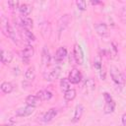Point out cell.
I'll return each mask as SVG.
<instances>
[{
	"label": "cell",
	"mask_w": 126,
	"mask_h": 126,
	"mask_svg": "<svg viewBox=\"0 0 126 126\" xmlns=\"http://www.w3.org/2000/svg\"><path fill=\"white\" fill-rule=\"evenodd\" d=\"M109 74L115 86L119 90H123V88L125 87V78L123 74L120 72V70L115 66H111L109 68Z\"/></svg>",
	"instance_id": "6da1fadb"
},
{
	"label": "cell",
	"mask_w": 126,
	"mask_h": 126,
	"mask_svg": "<svg viewBox=\"0 0 126 126\" xmlns=\"http://www.w3.org/2000/svg\"><path fill=\"white\" fill-rule=\"evenodd\" d=\"M1 30H2V32L7 36L9 37L13 42L15 43H19L18 41V37L16 35V32L14 31V29L11 27V25L9 24L8 20L6 19V17L2 16L1 18Z\"/></svg>",
	"instance_id": "7a4b0ae2"
},
{
	"label": "cell",
	"mask_w": 126,
	"mask_h": 126,
	"mask_svg": "<svg viewBox=\"0 0 126 126\" xmlns=\"http://www.w3.org/2000/svg\"><path fill=\"white\" fill-rule=\"evenodd\" d=\"M60 75H61V68L59 66H56V67H53L49 71H45L43 73V79L45 81L51 82V81L58 79L60 77Z\"/></svg>",
	"instance_id": "3957f363"
},
{
	"label": "cell",
	"mask_w": 126,
	"mask_h": 126,
	"mask_svg": "<svg viewBox=\"0 0 126 126\" xmlns=\"http://www.w3.org/2000/svg\"><path fill=\"white\" fill-rule=\"evenodd\" d=\"M73 57H74L75 62L78 65H83L84 64V61H85L84 52H83V49H82L81 45L78 44V43H76L74 45V48H73Z\"/></svg>",
	"instance_id": "277c9868"
},
{
	"label": "cell",
	"mask_w": 126,
	"mask_h": 126,
	"mask_svg": "<svg viewBox=\"0 0 126 126\" xmlns=\"http://www.w3.org/2000/svg\"><path fill=\"white\" fill-rule=\"evenodd\" d=\"M34 54V48L32 45H27L22 51H21V56H22V59L23 61H25L26 63H29L30 59L33 56Z\"/></svg>",
	"instance_id": "5b68a950"
},
{
	"label": "cell",
	"mask_w": 126,
	"mask_h": 126,
	"mask_svg": "<svg viewBox=\"0 0 126 126\" xmlns=\"http://www.w3.org/2000/svg\"><path fill=\"white\" fill-rule=\"evenodd\" d=\"M68 80L71 84H79L82 80V73L79 69L77 68H73L68 76Z\"/></svg>",
	"instance_id": "8992f818"
},
{
	"label": "cell",
	"mask_w": 126,
	"mask_h": 126,
	"mask_svg": "<svg viewBox=\"0 0 126 126\" xmlns=\"http://www.w3.org/2000/svg\"><path fill=\"white\" fill-rule=\"evenodd\" d=\"M33 111H34V106L26 105V106L20 107L16 110V116H18V117H27V116H30L31 114H32Z\"/></svg>",
	"instance_id": "52a82bcc"
},
{
	"label": "cell",
	"mask_w": 126,
	"mask_h": 126,
	"mask_svg": "<svg viewBox=\"0 0 126 126\" xmlns=\"http://www.w3.org/2000/svg\"><path fill=\"white\" fill-rule=\"evenodd\" d=\"M94 30L96 32V33L101 36V37H104L108 34V29H107V25L103 22H98L94 25Z\"/></svg>",
	"instance_id": "ba28073f"
},
{
	"label": "cell",
	"mask_w": 126,
	"mask_h": 126,
	"mask_svg": "<svg viewBox=\"0 0 126 126\" xmlns=\"http://www.w3.org/2000/svg\"><path fill=\"white\" fill-rule=\"evenodd\" d=\"M70 16L68 15V14H65V15H63L60 19H59V21H58V24H57V26H58V32L59 33H61L67 27H68V25H69V23H70Z\"/></svg>",
	"instance_id": "9c48e42d"
},
{
	"label": "cell",
	"mask_w": 126,
	"mask_h": 126,
	"mask_svg": "<svg viewBox=\"0 0 126 126\" xmlns=\"http://www.w3.org/2000/svg\"><path fill=\"white\" fill-rule=\"evenodd\" d=\"M83 113H84V106H83L82 104H80V103H79V104H77V105H76V107H75L74 113H73L72 122H73V123L78 122V121L81 119V117H82Z\"/></svg>",
	"instance_id": "30bf717a"
},
{
	"label": "cell",
	"mask_w": 126,
	"mask_h": 126,
	"mask_svg": "<svg viewBox=\"0 0 126 126\" xmlns=\"http://www.w3.org/2000/svg\"><path fill=\"white\" fill-rule=\"evenodd\" d=\"M67 56V49H66V47H64V46H60L57 50H56V52H55V55H54V60L56 61V62H61V61H63V59L65 58Z\"/></svg>",
	"instance_id": "8fae6325"
},
{
	"label": "cell",
	"mask_w": 126,
	"mask_h": 126,
	"mask_svg": "<svg viewBox=\"0 0 126 126\" xmlns=\"http://www.w3.org/2000/svg\"><path fill=\"white\" fill-rule=\"evenodd\" d=\"M57 114H58V110L56 108H50L49 110H47L45 112V114L42 117V120L44 122H46V123L47 122H50V121H52L57 116Z\"/></svg>",
	"instance_id": "7c38bea8"
},
{
	"label": "cell",
	"mask_w": 126,
	"mask_h": 126,
	"mask_svg": "<svg viewBox=\"0 0 126 126\" xmlns=\"http://www.w3.org/2000/svg\"><path fill=\"white\" fill-rule=\"evenodd\" d=\"M13 59V53L9 50H6V49H2L1 50V62L5 65L11 63Z\"/></svg>",
	"instance_id": "4fadbf2b"
},
{
	"label": "cell",
	"mask_w": 126,
	"mask_h": 126,
	"mask_svg": "<svg viewBox=\"0 0 126 126\" xmlns=\"http://www.w3.org/2000/svg\"><path fill=\"white\" fill-rule=\"evenodd\" d=\"M22 35H23V37L25 38V40L27 41V42H32V41H34L35 40V36H34V34L32 33V32H31L29 29H24V28H22Z\"/></svg>",
	"instance_id": "5bb4252c"
},
{
	"label": "cell",
	"mask_w": 126,
	"mask_h": 126,
	"mask_svg": "<svg viewBox=\"0 0 126 126\" xmlns=\"http://www.w3.org/2000/svg\"><path fill=\"white\" fill-rule=\"evenodd\" d=\"M35 95L40 99V100H49L51 97H52V93L50 91H47V90H40L38 91Z\"/></svg>",
	"instance_id": "9a60e30c"
},
{
	"label": "cell",
	"mask_w": 126,
	"mask_h": 126,
	"mask_svg": "<svg viewBox=\"0 0 126 126\" xmlns=\"http://www.w3.org/2000/svg\"><path fill=\"white\" fill-rule=\"evenodd\" d=\"M50 60H51L50 53H49L47 47L43 46L42 52H41V63H42V65H48L50 63Z\"/></svg>",
	"instance_id": "2e32d148"
},
{
	"label": "cell",
	"mask_w": 126,
	"mask_h": 126,
	"mask_svg": "<svg viewBox=\"0 0 126 126\" xmlns=\"http://www.w3.org/2000/svg\"><path fill=\"white\" fill-rule=\"evenodd\" d=\"M20 25L22 26V28L24 29H31L32 28V25H33V22L32 20L30 18V17H24V16H21L20 18Z\"/></svg>",
	"instance_id": "e0dca14e"
},
{
	"label": "cell",
	"mask_w": 126,
	"mask_h": 126,
	"mask_svg": "<svg viewBox=\"0 0 126 126\" xmlns=\"http://www.w3.org/2000/svg\"><path fill=\"white\" fill-rule=\"evenodd\" d=\"M84 88L86 89V91L88 93H91V92L94 91L95 90V83H94V81L92 78L86 79L85 82H84Z\"/></svg>",
	"instance_id": "ac0fdd59"
},
{
	"label": "cell",
	"mask_w": 126,
	"mask_h": 126,
	"mask_svg": "<svg viewBox=\"0 0 126 126\" xmlns=\"http://www.w3.org/2000/svg\"><path fill=\"white\" fill-rule=\"evenodd\" d=\"M18 10H19V12H20V14H21L22 16L28 17V16L31 14V12H32V7H31L29 4L24 3V4H21V5H20V7H19Z\"/></svg>",
	"instance_id": "d6986e66"
},
{
	"label": "cell",
	"mask_w": 126,
	"mask_h": 126,
	"mask_svg": "<svg viewBox=\"0 0 126 126\" xmlns=\"http://www.w3.org/2000/svg\"><path fill=\"white\" fill-rule=\"evenodd\" d=\"M94 68L97 70V72H98V74H99L100 78H101L102 80H105V74H104V72H103L102 64H101V61H100V59H99V58H96V59L94 60Z\"/></svg>",
	"instance_id": "ffe728a7"
},
{
	"label": "cell",
	"mask_w": 126,
	"mask_h": 126,
	"mask_svg": "<svg viewBox=\"0 0 126 126\" xmlns=\"http://www.w3.org/2000/svg\"><path fill=\"white\" fill-rule=\"evenodd\" d=\"M40 101V99L35 95V94H30L26 97V103L27 105H31V106H34Z\"/></svg>",
	"instance_id": "44dd1931"
},
{
	"label": "cell",
	"mask_w": 126,
	"mask_h": 126,
	"mask_svg": "<svg viewBox=\"0 0 126 126\" xmlns=\"http://www.w3.org/2000/svg\"><path fill=\"white\" fill-rule=\"evenodd\" d=\"M115 110V101L110 100V101H105V104L103 106V111L106 114H110Z\"/></svg>",
	"instance_id": "7402d4cb"
},
{
	"label": "cell",
	"mask_w": 126,
	"mask_h": 126,
	"mask_svg": "<svg viewBox=\"0 0 126 126\" xmlns=\"http://www.w3.org/2000/svg\"><path fill=\"white\" fill-rule=\"evenodd\" d=\"M0 88H1V91L4 94H11L14 90V86L10 82H3L0 86Z\"/></svg>",
	"instance_id": "603a6c76"
},
{
	"label": "cell",
	"mask_w": 126,
	"mask_h": 126,
	"mask_svg": "<svg viewBox=\"0 0 126 126\" xmlns=\"http://www.w3.org/2000/svg\"><path fill=\"white\" fill-rule=\"evenodd\" d=\"M76 94H77L76 90H74V89H69L68 91L64 92V98H65V100H67V101H71V100H73V99L76 97Z\"/></svg>",
	"instance_id": "cb8c5ba5"
},
{
	"label": "cell",
	"mask_w": 126,
	"mask_h": 126,
	"mask_svg": "<svg viewBox=\"0 0 126 126\" xmlns=\"http://www.w3.org/2000/svg\"><path fill=\"white\" fill-rule=\"evenodd\" d=\"M24 76H25L26 80H28V81H32V80L35 78V73H34L33 67H29V68L26 70Z\"/></svg>",
	"instance_id": "d4e9b609"
},
{
	"label": "cell",
	"mask_w": 126,
	"mask_h": 126,
	"mask_svg": "<svg viewBox=\"0 0 126 126\" xmlns=\"http://www.w3.org/2000/svg\"><path fill=\"white\" fill-rule=\"evenodd\" d=\"M60 89L62 91H64V92H66L69 89H71L70 88V82H69L68 78H62L60 80Z\"/></svg>",
	"instance_id": "484cf974"
},
{
	"label": "cell",
	"mask_w": 126,
	"mask_h": 126,
	"mask_svg": "<svg viewBox=\"0 0 126 126\" xmlns=\"http://www.w3.org/2000/svg\"><path fill=\"white\" fill-rule=\"evenodd\" d=\"M119 16H120V20L122 21V23H123L124 25H126V7H125V6L120 9Z\"/></svg>",
	"instance_id": "4316f807"
},
{
	"label": "cell",
	"mask_w": 126,
	"mask_h": 126,
	"mask_svg": "<svg viewBox=\"0 0 126 126\" xmlns=\"http://www.w3.org/2000/svg\"><path fill=\"white\" fill-rule=\"evenodd\" d=\"M76 5H77L78 9L81 10V11L87 10V2L86 1H77L76 2Z\"/></svg>",
	"instance_id": "83f0119b"
},
{
	"label": "cell",
	"mask_w": 126,
	"mask_h": 126,
	"mask_svg": "<svg viewBox=\"0 0 126 126\" xmlns=\"http://www.w3.org/2000/svg\"><path fill=\"white\" fill-rule=\"evenodd\" d=\"M7 4H8V6H9L11 9H13V10L19 9V7H20V4H19L18 1H8Z\"/></svg>",
	"instance_id": "f1b7e54d"
},
{
	"label": "cell",
	"mask_w": 126,
	"mask_h": 126,
	"mask_svg": "<svg viewBox=\"0 0 126 126\" xmlns=\"http://www.w3.org/2000/svg\"><path fill=\"white\" fill-rule=\"evenodd\" d=\"M121 123L123 126H126V113H124L121 117Z\"/></svg>",
	"instance_id": "f546056e"
},
{
	"label": "cell",
	"mask_w": 126,
	"mask_h": 126,
	"mask_svg": "<svg viewBox=\"0 0 126 126\" xmlns=\"http://www.w3.org/2000/svg\"><path fill=\"white\" fill-rule=\"evenodd\" d=\"M91 3H92V4H93V5H96V4H99V3H100V2H98V1H94H94H92V2H91Z\"/></svg>",
	"instance_id": "4dcf8cb0"
},
{
	"label": "cell",
	"mask_w": 126,
	"mask_h": 126,
	"mask_svg": "<svg viewBox=\"0 0 126 126\" xmlns=\"http://www.w3.org/2000/svg\"><path fill=\"white\" fill-rule=\"evenodd\" d=\"M1 126H9V125H1Z\"/></svg>",
	"instance_id": "1f68e13d"
}]
</instances>
